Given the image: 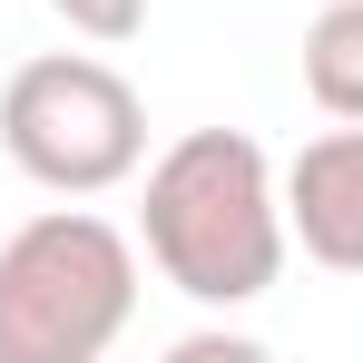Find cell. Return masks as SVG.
Wrapping results in <instances>:
<instances>
[{
	"label": "cell",
	"mask_w": 363,
	"mask_h": 363,
	"mask_svg": "<svg viewBox=\"0 0 363 363\" xmlns=\"http://www.w3.org/2000/svg\"><path fill=\"white\" fill-rule=\"evenodd\" d=\"M285 226L314 265L363 275V118L304 138L295 167H285Z\"/></svg>",
	"instance_id": "4"
},
{
	"label": "cell",
	"mask_w": 363,
	"mask_h": 363,
	"mask_svg": "<svg viewBox=\"0 0 363 363\" xmlns=\"http://www.w3.org/2000/svg\"><path fill=\"white\" fill-rule=\"evenodd\" d=\"M50 10H60L89 50H128V40L147 30V0H50Z\"/></svg>",
	"instance_id": "6"
},
{
	"label": "cell",
	"mask_w": 363,
	"mask_h": 363,
	"mask_svg": "<svg viewBox=\"0 0 363 363\" xmlns=\"http://www.w3.org/2000/svg\"><path fill=\"white\" fill-rule=\"evenodd\" d=\"M138 314V245L89 216L50 206L0 245V363H99Z\"/></svg>",
	"instance_id": "2"
},
{
	"label": "cell",
	"mask_w": 363,
	"mask_h": 363,
	"mask_svg": "<svg viewBox=\"0 0 363 363\" xmlns=\"http://www.w3.org/2000/svg\"><path fill=\"white\" fill-rule=\"evenodd\" d=\"M0 147L50 196H108L147 167V99L99 50H40L0 79Z\"/></svg>",
	"instance_id": "3"
},
{
	"label": "cell",
	"mask_w": 363,
	"mask_h": 363,
	"mask_svg": "<svg viewBox=\"0 0 363 363\" xmlns=\"http://www.w3.org/2000/svg\"><path fill=\"white\" fill-rule=\"evenodd\" d=\"M304 89L324 118H363V0H324L304 30Z\"/></svg>",
	"instance_id": "5"
},
{
	"label": "cell",
	"mask_w": 363,
	"mask_h": 363,
	"mask_svg": "<svg viewBox=\"0 0 363 363\" xmlns=\"http://www.w3.org/2000/svg\"><path fill=\"white\" fill-rule=\"evenodd\" d=\"M138 245L147 265L206 314L275 295L285 275V177L245 128H186L177 147H157L147 167V206H138Z\"/></svg>",
	"instance_id": "1"
}]
</instances>
